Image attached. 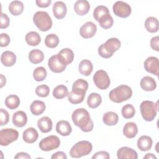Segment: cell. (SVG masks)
<instances>
[{
  "mask_svg": "<svg viewBox=\"0 0 159 159\" xmlns=\"http://www.w3.org/2000/svg\"><path fill=\"white\" fill-rule=\"evenodd\" d=\"M102 120L106 125H114L117 124L119 120L118 115L112 111H108L104 114Z\"/></svg>",
  "mask_w": 159,
  "mask_h": 159,
  "instance_id": "29",
  "label": "cell"
},
{
  "mask_svg": "<svg viewBox=\"0 0 159 159\" xmlns=\"http://www.w3.org/2000/svg\"><path fill=\"white\" fill-rule=\"evenodd\" d=\"M27 122V116L22 111H18L13 114L12 123L17 127H22Z\"/></svg>",
  "mask_w": 159,
  "mask_h": 159,
  "instance_id": "19",
  "label": "cell"
},
{
  "mask_svg": "<svg viewBox=\"0 0 159 159\" xmlns=\"http://www.w3.org/2000/svg\"><path fill=\"white\" fill-rule=\"evenodd\" d=\"M19 137L17 130L12 128L2 129L0 131V145L7 146L11 143L17 140Z\"/></svg>",
  "mask_w": 159,
  "mask_h": 159,
  "instance_id": "7",
  "label": "cell"
},
{
  "mask_svg": "<svg viewBox=\"0 0 159 159\" xmlns=\"http://www.w3.org/2000/svg\"><path fill=\"white\" fill-rule=\"evenodd\" d=\"M37 126L42 132L47 133L52 130L53 124L50 117L44 116L37 120Z\"/></svg>",
  "mask_w": 159,
  "mask_h": 159,
  "instance_id": "24",
  "label": "cell"
},
{
  "mask_svg": "<svg viewBox=\"0 0 159 159\" xmlns=\"http://www.w3.org/2000/svg\"><path fill=\"white\" fill-rule=\"evenodd\" d=\"M86 92L81 90L72 89L68 94V101L73 104H80L82 102L84 99Z\"/></svg>",
  "mask_w": 159,
  "mask_h": 159,
  "instance_id": "16",
  "label": "cell"
},
{
  "mask_svg": "<svg viewBox=\"0 0 159 159\" xmlns=\"http://www.w3.org/2000/svg\"><path fill=\"white\" fill-rule=\"evenodd\" d=\"M141 88L146 91H152L157 88L155 80L148 76H144L142 78L140 83Z\"/></svg>",
  "mask_w": 159,
  "mask_h": 159,
  "instance_id": "25",
  "label": "cell"
},
{
  "mask_svg": "<svg viewBox=\"0 0 159 159\" xmlns=\"http://www.w3.org/2000/svg\"><path fill=\"white\" fill-rule=\"evenodd\" d=\"M52 159H66L67 157L65 154V153H64L63 152L61 151H59V152H57L56 153H53L52 157H51Z\"/></svg>",
  "mask_w": 159,
  "mask_h": 159,
  "instance_id": "50",
  "label": "cell"
},
{
  "mask_svg": "<svg viewBox=\"0 0 159 159\" xmlns=\"http://www.w3.org/2000/svg\"><path fill=\"white\" fill-rule=\"evenodd\" d=\"M132 95L131 88L125 84H121L109 92V98L112 102L120 103L129 99Z\"/></svg>",
  "mask_w": 159,
  "mask_h": 159,
  "instance_id": "2",
  "label": "cell"
},
{
  "mask_svg": "<svg viewBox=\"0 0 159 159\" xmlns=\"http://www.w3.org/2000/svg\"><path fill=\"white\" fill-rule=\"evenodd\" d=\"M93 81L99 89L102 90L108 88L111 83V80L107 73L103 70H99L94 73Z\"/></svg>",
  "mask_w": 159,
  "mask_h": 159,
  "instance_id": "8",
  "label": "cell"
},
{
  "mask_svg": "<svg viewBox=\"0 0 159 159\" xmlns=\"http://www.w3.org/2000/svg\"><path fill=\"white\" fill-rule=\"evenodd\" d=\"M145 70L152 74L156 76L158 75L159 61L158 58L155 57H149L144 61L143 63Z\"/></svg>",
  "mask_w": 159,
  "mask_h": 159,
  "instance_id": "13",
  "label": "cell"
},
{
  "mask_svg": "<svg viewBox=\"0 0 159 159\" xmlns=\"http://www.w3.org/2000/svg\"><path fill=\"white\" fill-rule=\"evenodd\" d=\"M90 9L89 2L86 0H78L74 4V11L79 16L86 14Z\"/></svg>",
  "mask_w": 159,
  "mask_h": 159,
  "instance_id": "18",
  "label": "cell"
},
{
  "mask_svg": "<svg viewBox=\"0 0 159 159\" xmlns=\"http://www.w3.org/2000/svg\"><path fill=\"white\" fill-rule=\"evenodd\" d=\"M71 119L74 124L84 132H90L93 129V122L88 111L84 108L75 109L72 113Z\"/></svg>",
  "mask_w": 159,
  "mask_h": 159,
  "instance_id": "1",
  "label": "cell"
},
{
  "mask_svg": "<svg viewBox=\"0 0 159 159\" xmlns=\"http://www.w3.org/2000/svg\"><path fill=\"white\" fill-rule=\"evenodd\" d=\"M19 104L20 99L17 95L11 94L7 96L5 99V105L9 109H16L19 107Z\"/></svg>",
  "mask_w": 159,
  "mask_h": 159,
  "instance_id": "35",
  "label": "cell"
},
{
  "mask_svg": "<svg viewBox=\"0 0 159 159\" xmlns=\"http://www.w3.org/2000/svg\"><path fill=\"white\" fill-rule=\"evenodd\" d=\"M153 140L152 138L148 135H142L137 140V147L138 148L142 151L146 152L151 149L152 147Z\"/></svg>",
  "mask_w": 159,
  "mask_h": 159,
  "instance_id": "22",
  "label": "cell"
},
{
  "mask_svg": "<svg viewBox=\"0 0 159 159\" xmlns=\"http://www.w3.org/2000/svg\"><path fill=\"white\" fill-rule=\"evenodd\" d=\"M48 65L50 70L54 73H61L66 67V66L61 61L57 54L52 55L48 59Z\"/></svg>",
  "mask_w": 159,
  "mask_h": 159,
  "instance_id": "12",
  "label": "cell"
},
{
  "mask_svg": "<svg viewBox=\"0 0 159 159\" xmlns=\"http://www.w3.org/2000/svg\"><path fill=\"white\" fill-rule=\"evenodd\" d=\"M150 47L153 50L157 52L159 51V37L158 36H155L151 39Z\"/></svg>",
  "mask_w": 159,
  "mask_h": 159,
  "instance_id": "48",
  "label": "cell"
},
{
  "mask_svg": "<svg viewBox=\"0 0 159 159\" xmlns=\"http://www.w3.org/2000/svg\"><path fill=\"white\" fill-rule=\"evenodd\" d=\"M97 31V26L93 22H86L80 29V34L84 39L93 37Z\"/></svg>",
  "mask_w": 159,
  "mask_h": 159,
  "instance_id": "11",
  "label": "cell"
},
{
  "mask_svg": "<svg viewBox=\"0 0 159 159\" xmlns=\"http://www.w3.org/2000/svg\"><path fill=\"white\" fill-rule=\"evenodd\" d=\"M56 131L62 136H68L71 134L72 127L67 120H61L57 123Z\"/></svg>",
  "mask_w": 159,
  "mask_h": 159,
  "instance_id": "20",
  "label": "cell"
},
{
  "mask_svg": "<svg viewBox=\"0 0 159 159\" xmlns=\"http://www.w3.org/2000/svg\"><path fill=\"white\" fill-rule=\"evenodd\" d=\"M120 41L117 38H110L98 47V53L102 58H109L120 47Z\"/></svg>",
  "mask_w": 159,
  "mask_h": 159,
  "instance_id": "3",
  "label": "cell"
},
{
  "mask_svg": "<svg viewBox=\"0 0 159 159\" xmlns=\"http://www.w3.org/2000/svg\"><path fill=\"white\" fill-rule=\"evenodd\" d=\"M138 133V128L135 123L132 122H127L123 128L124 135L129 139H132Z\"/></svg>",
  "mask_w": 159,
  "mask_h": 159,
  "instance_id": "26",
  "label": "cell"
},
{
  "mask_svg": "<svg viewBox=\"0 0 159 159\" xmlns=\"http://www.w3.org/2000/svg\"><path fill=\"white\" fill-rule=\"evenodd\" d=\"M39 137V134L34 127H29L26 129L22 134V138L25 142L27 143H34Z\"/></svg>",
  "mask_w": 159,
  "mask_h": 159,
  "instance_id": "23",
  "label": "cell"
},
{
  "mask_svg": "<svg viewBox=\"0 0 159 159\" xmlns=\"http://www.w3.org/2000/svg\"><path fill=\"white\" fill-rule=\"evenodd\" d=\"M1 61L5 66H12L16 62V55L11 51H5L1 54Z\"/></svg>",
  "mask_w": 159,
  "mask_h": 159,
  "instance_id": "21",
  "label": "cell"
},
{
  "mask_svg": "<svg viewBox=\"0 0 159 159\" xmlns=\"http://www.w3.org/2000/svg\"><path fill=\"white\" fill-rule=\"evenodd\" d=\"M0 76H1V78H0V80H1V86H0V87L2 88L6 84V77L2 74H1Z\"/></svg>",
  "mask_w": 159,
  "mask_h": 159,
  "instance_id": "53",
  "label": "cell"
},
{
  "mask_svg": "<svg viewBox=\"0 0 159 159\" xmlns=\"http://www.w3.org/2000/svg\"><path fill=\"white\" fill-rule=\"evenodd\" d=\"M33 22L37 27L42 32L48 31L52 27V20L45 11H37L33 17Z\"/></svg>",
  "mask_w": 159,
  "mask_h": 159,
  "instance_id": "5",
  "label": "cell"
},
{
  "mask_svg": "<svg viewBox=\"0 0 159 159\" xmlns=\"http://www.w3.org/2000/svg\"><path fill=\"white\" fill-rule=\"evenodd\" d=\"M93 149L91 142L87 140H81L76 143L70 150V155L72 158H80L89 154Z\"/></svg>",
  "mask_w": 159,
  "mask_h": 159,
  "instance_id": "6",
  "label": "cell"
},
{
  "mask_svg": "<svg viewBox=\"0 0 159 159\" xmlns=\"http://www.w3.org/2000/svg\"><path fill=\"white\" fill-rule=\"evenodd\" d=\"M33 77L36 81H42L47 77L46 69L43 66L36 68L33 72Z\"/></svg>",
  "mask_w": 159,
  "mask_h": 159,
  "instance_id": "40",
  "label": "cell"
},
{
  "mask_svg": "<svg viewBox=\"0 0 159 159\" xmlns=\"http://www.w3.org/2000/svg\"><path fill=\"white\" fill-rule=\"evenodd\" d=\"M10 19L7 14L1 12V24L0 28L1 29H6L9 25Z\"/></svg>",
  "mask_w": 159,
  "mask_h": 159,
  "instance_id": "45",
  "label": "cell"
},
{
  "mask_svg": "<svg viewBox=\"0 0 159 159\" xmlns=\"http://www.w3.org/2000/svg\"><path fill=\"white\" fill-rule=\"evenodd\" d=\"M102 102V98L96 93H91L87 99V104L90 108L94 109L100 106Z\"/></svg>",
  "mask_w": 159,
  "mask_h": 159,
  "instance_id": "33",
  "label": "cell"
},
{
  "mask_svg": "<svg viewBox=\"0 0 159 159\" xmlns=\"http://www.w3.org/2000/svg\"><path fill=\"white\" fill-rule=\"evenodd\" d=\"M50 93V88L46 84H41L37 86L35 89V94L42 98H45L48 96Z\"/></svg>",
  "mask_w": 159,
  "mask_h": 159,
  "instance_id": "42",
  "label": "cell"
},
{
  "mask_svg": "<svg viewBox=\"0 0 159 159\" xmlns=\"http://www.w3.org/2000/svg\"><path fill=\"white\" fill-rule=\"evenodd\" d=\"M14 158L15 159H21V158H23V159H30L31 157L27 153L19 152V153L16 154V155L14 157Z\"/></svg>",
  "mask_w": 159,
  "mask_h": 159,
  "instance_id": "51",
  "label": "cell"
},
{
  "mask_svg": "<svg viewBox=\"0 0 159 159\" xmlns=\"http://www.w3.org/2000/svg\"><path fill=\"white\" fill-rule=\"evenodd\" d=\"M57 55L61 61L66 66L71 63L74 59L73 52L68 48L61 49Z\"/></svg>",
  "mask_w": 159,
  "mask_h": 159,
  "instance_id": "17",
  "label": "cell"
},
{
  "mask_svg": "<svg viewBox=\"0 0 159 159\" xmlns=\"http://www.w3.org/2000/svg\"><path fill=\"white\" fill-rule=\"evenodd\" d=\"M143 158H147V159H157V157L153 155V153H147L144 157H143Z\"/></svg>",
  "mask_w": 159,
  "mask_h": 159,
  "instance_id": "52",
  "label": "cell"
},
{
  "mask_svg": "<svg viewBox=\"0 0 159 159\" xmlns=\"http://www.w3.org/2000/svg\"><path fill=\"white\" fill-rule=\"evenodd\" d=\"M158 102L151 101H143L140 106V110L143 119L148 122L152 121L156 117L158 109Z\"/></svg>",
  "mask_w": 159,
  "mask_h": 159,
  "instance_id": "4",
  "label": "cell"
},
{
  "mask_svg": "<svg viewBox=\"0 0 159 159\" xmlns=\"http://www.w3.org/2000/svg\"><path fill=\"white\" fill-rule=\"evenodd\" d=\"M0 119H1V122H0V125L3 126L4 125H6L9 120V114L8 112L1 108V113H0Z\"/></svg>",
  "mask_w": 159,
  "mask_h": 159,
  "instance_id": "44",
  "label": "cell"
},
{
  "mask_svg": "<svg viewBox=\"0 0 159 159\" xmlns=\"http://www.w3.org/2000/svg\"><path fill=\"white\" fill-rule=\"evenodd\" d=\"M24 4L20 1H13L9 5V11L13 16H19L24 11Z\"/></svg>",
  "mask_w": 159,
  "mask_h": 159,
  "instance_id": "32",
  "label": "cell"
},
{
  "mask_svg": "<svg viewBox=\"0 0 159 159\" xmlns=\"http://www.w3.org/2000/svg\"><path fill=\"white\" fill-rule=\"evenodd\" d=\"M0 38H1V45H0L1 47H7L9 44L11 39L7 34H6V33L1 34Z\"/></svg>",
  "mask_w": 159,
  "mask_h": 159,
  "instance_id": "46",
  "label": "cell"
},
{
  "mask_svg": "<svg viewBox=\"0 0 159 159\" xmlns=\"http://www.w3.org/2000/svg\"><path fill=\"white\" fill-rule=\"evenodd\" d=\"M93 159H109L110 158V155L108 152L106 151H99L94 153L93 157Z\"/></svg>",
  "mask_w": 159,
  "mask_h": 159,
  "instance_id": "47",
  "label": "cell"
},
{
  "mask_svg": "<svg viewBox=\"0 0 159 159\" xmlns=\"http://www.w3.org/2000/svg\"><path fill=\"white\" fill-rule=\"evenodd\" d=\"M145 27L150 33H155L158 30V20L156 17H148L145 21Z\"/></svg>",
  "mask_w": 159,
  "mask_h": 159,
  "instance_id": "31",
  "label": "cell"
},
{
  "mask_svg": "<svg viewBox=\"0 0 159 159\" xmlns=\"http://www.w3.org/2000/svg\"><path fill=\"white\" fill-rule=\"evenodd\" d=\"M35 3L38 7H47L52 3L51 0H36Z\"/></svg>",
  "mask_w": 159,
  "mask_h": 159,
  "instance_id": "49",
  "label": "cell"
},
{
  "mask_svg": "<svg viewBox=\"0 0 159 159\" xmlns=\"http://www.w3.org/2000/svg\"><path fill=\"white\" fill-rule=\"evenodd\" d=\"M60 145V139L56 135H49L42 139L39 142V148L45 152H48L56 149Z\"/></svg>",
  "mask_w": 159,
  "mask_h": 159,
  "instance_id": "9",
  "label": "cell"
},
{
  "mask_svg": "<svg viewBox=\"0 0 159 159\" xmlns=\"http://www.w3.org/2000/svg\"><path fill=\"white\" fill-rule=\"evenodd\" d=\"M98 22L99 24V25L102 28L104 29H107L112 26L114 24V20L111 14H108L102 17V19H101L98 21Z\"/></svg>",
  "mask_w": 159,
  "mask_h": 159,
  "instance_id": "41",
  "label": "cell"
},
{
  "mask_svg": "<svg viewBox=\"0 0 159 159\" xmlns=\"http://www.w3.org/2000/svg\"><path fill=\"white\" fill-rule=\"evenodd\" d=\"M44 59V54L39 49L32 50L29 53V60L33 64L41 63Z\"/></svg>",
  "mask_w": 159,
  "mask_h": 159,
  "instance_id": "30",
  "label": "cell"
},
{
  "mask_svg": "<svg viewBox=\"0 0 159 159\" xmlns=\"http://www.w3.org/2000/svg\"><path fill=\"white\" fill-rule=\"evenodd\" d=\"M52 10L54 16L58 19L64 18L67 12L66 6L63 1L55 2L53 5Z\"/></svg>",
  "mask_w": 159,
  "mask_h": 159,
  "instance_id": "15",
  "label": "cell"
},
{
  "mask_svg": "<svg viewBox=\"0 0 159 159\" xmlns=\"http://www.w3.org/2000/svg\"><path fill=\"white\" fill-rule=\"evenodd\" d=\"M25 41L30 46H37L41 42V37L40 35L35 31L28 32L25 35Z\"/></svg>",
  "mask_w": 159,
  "mask_h": 159,
  "instance_id": "34",
  "label": "cell"
},
{
  "mask_svg": "<svg viewBox=\"0 0 159 159\" xmlns=\"http://www.w3.org/2000/svg\"><path fill=\"white\" fill-rule=\"evenodd\" d=\"M88 88V83L83 79H78L76 80L72 86V89H76L86 92Z\"/></svg>",
  "mask_w": 159,
  "mask_h": 159,
  "instance_id": "43",
  "label": "cell"
},
{
  "mask_svg": "<svg viewBox=\"0 0 159 159\" xmlns=\"http://www.w3.org/2000/svg\"><path fill=\"white\" fill-rule=\"evenodd\" d=\"M121 113L125 119H131L135 116V109L132 104H127L122 107Z\"/></svg>",
  "mask_w": 159,
  "mask_h": 159,
  "instance_id": "39",
  "label": "cell"
},
{
  "mask_svg": "<svg viewBox=\"0 0 159 159\" xmlns=\"http://www.w3.org/2000/svg\"><path fill=\"white\" fill-rule=\"evenodd\" d=\"M108 14H110L109 9L104 6H98L94 9L93 11V17L98 22L101 19Z\"/></svg>",
  "mask_w": 159,
  "mask_h": 159,
  "instance_id": "37",
  "label": "cell"
},
{
  "mask_svg": "<svg viewBox=\"0 0 159 159\" xmlns=\"http://www.w3.org/2000/svg\"><path fill=\"white\" fill-rule=\"evenodd\" d=\"M117 157L119 159H137L138 158L136 151L128 147H122L118 149Z\"/></svg>",
  "mask_w": 159,
  "mask_h": 159,
  "instance_id": "14",
  "label": "cell"
},
{
  "mask_svg": "<svg viewBox=\"0 0 159 159\" xmlns=\"http://www.w3.org/2000/svg\"><path fill=\"white\" fill-rule=\"evenodd\" d=\"M46 108L45 104L44 102L39 100L34 101L30 106V110L32 114L34 116H39L43 113Z\"/></svg>",
  "mask_w": 159,
  "mask_h": 159,
  "instance_id": "28",
  "label": "cell"
},
{
  "mask_svg": "<svg viewBox=\"0 0 159 159\" xmlns=\"http://www.w3.org/2000/svg\"><path fill=\"white\" fill-rule=\"evenodd\" d=\"M112 10L114 14L116 16L122 18H126L129 17L132 12V9L130 5L121 1H116L114 4Z\"/></svg>",
  "mask_w": 159,
  "mask_h": 159,
  "instance_id": "10",
  "label": "cell"
},
{
  "mask_svg": "<svg viewBox=\"0 0 159 159\" xmlns=\"http://www.w3.org/2000/svg\"><path fill=\"white\" fill-rule=\"evenodd\" d=\"M59 38L55 34H50L46 36L45 39V45L50 48H55L59 43Z\"/></svg>",
  "mask_w": 159,
  "mask_h": 159,
  "instance_id": "38",
  "label": "cell"
},
{
  "mask_svg": "<svg viewBox=\"0 0 159 159\" xmlns=\"http://www.w3.org/2000/svg\"><path fill=\"white\" fill-rule=\"evenodd\" d=\"M93 65L91 61L87 59L83 60L78 65L79 72L84 76H89L93 71Z\"/></svg>",
  "mask_w": 159,
  "mask_h": 159,
  "instance_id": "27",
  "label": "cell"
},
{
  "mask_svg": "<svg viewBox=\"0 0 159 159\" xmlns=\"http://www.w3.org/2000/svg\"><path fill=\"white\" fill-rule=\"evenodd\" d=\"M68 89L66 86L59 84L53 90V96L56 99H63L68 94Z\"/></svg>",
  "mask_w": 159,
  "mask_h": 159,
  "instance_id": "36",
  "label": "cell"
}]
</instances>
